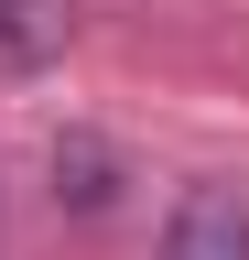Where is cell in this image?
Segmentation results:
<instances>
[{"label": "cell", "mask_w": 249, "mask_h": 260, "mask_svg": "<svg viewBox=\"0 0 249 260\" xmlns=\"http://www.w3.org/2000/svg\"><path fill=\"white\" fill-rule=\"evenodd\" d=\"M163 260H249V195H238V184H195V195L173 206Z\"/></svg>", "instance_id": "cell-1"}]
</instances>
